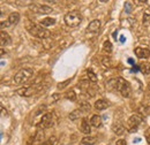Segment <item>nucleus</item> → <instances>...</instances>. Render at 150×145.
<instances>
[{
	"label": "nucleus",
	"mask_w": 150,
	"mask_h": 145,
	"mask_svg": "<svg viewBox=\"0 0 150 145\" xmlns=\"http://www.w3.org/2000/svg\"><path fill=\"white\" fill-rule=\"evenodd\" d=\"M28 31L30 35H33L34 37H37L40 39H45V38H49L51 32L50 30H47L46 28L42 27L40 24H30L28 27Z\"/></svg>",
	"instance_id": "obj_1"
},
{
	"label": "nucleus",
	"mask_w": 150,
	"mask_h": 145,
	"mask_svg": "<svg viewBox=\"0 0 150 145\" xmlns=\"http://www.w3.org/2000/svg\"><path fill=\"white\" fill-rule=\"evenodd\" d=\"M34 75V70L31 68H23L15 74V76L13 77V82L14 84H23L25 82H28Z\"/></svg>",
	"instance_id": "obj_2"
},
{
	"label": "nucleus",
	"mask_w": 150,
	"mask_h": 145,
	"mask_svg": "<svg viewBox=\"0 0 150 145\" xmlns=\"http://www.w3.org/2000/svg\"><path fill=\"white\" fill-rule=\"evenodd\" d=\"M64 21H65V23L68 27L75 28V27H79L81 24V22H82V15L77 11H72V12L67 13L64 16Z\"/></svg>",
	"instance_id": "obj_3"
},
{
	"label": "nucleus",
	"mask_w": 150,
	"mask_h": 145,
	"mask_svg": "<svg viewBox=\"0 0 150 145\" xmlns=\"http://www.w3.org/2000/svg\"><path fill=\"white\" fill-rule=\"evenodd\" d=\"M143 118L140 116L139 114H133L127 121V130L129 132H135L137 130V128L140 127V125L142 123Z\"/></svg>",
	"instance_id": "obj_4"
},
{
	"label": "nucleus",
	"mask_w": 150,
	"mask_h": 145,
	"mask_svg": "<svg viewBox=\"0 0 150 145\" xmlns=\"http://www.w3.org/2000/svg\"><path fill=\"white\" fill-rule=\"evenodd\" d=\"M53 126V114L52 113H46L43 115V118L40 119L39 123L37 125L38 129H47Z\"/></svg>",
	"instance_id": "obj_5"
},
{
	"label": "nucleus",
	"mask_w": 150,
	"mask_h": 145,
	"mask_svg": "<svg viewBox=\"0 0 150 145\" xmlns=\"http://www.w3.org/2000/svg\"><path fill=\"white\" fill-rule=\"evenodd\" d=\"M39 90H40V88L30 85V87H23V88H21V89H18L15 92H16L19 96H21V97H31V96L36 94Z\"/></svg>",
	"instance_id": "obj_6"
},
{
	"label": "nucleus",
	"mask_w": 150,
	"mask_h": 145,
	"mask_svg": "<svg viewBox=\"0 0 150 145\" xmlns=\"http://www.w3.org/2000/svg\"><path fill=\"white\" fill-rule=\"evenodd\" d=\"M29 9L33 11L36 14H50L53 13V9L46 5H39V4H34L29 6Z\"/></svg>",
	"instance_id": "obj_7"
},
{
	"label": "nucleus",
	"mask_w": 150,
	"mask_h": 145,
	"mask_svg": "<svg viewBox=\"0 0 150 145\" xmlns=\"http://www.w3.org/2000/svg\"><path fill=\"white\" fill-rule=\"evenodd\" d=\"M125 80L124 78H121V77H117V78H112V80H110L108 83H106V87L109 88V89H111V90H117V91H120L121 90V88H122V85L125 84Z\"/></svg>",
	"instance_id": "obj_8"
},
{
	"label": "nucleus",
	"mask_w": 150,
	"mask_h": 145,
	"mask_svg": "<svg viewBox=\"0 0 150 145\" xmlns=\"http://www.w3.org/2000/svg\"><path fill=\"white\" fill-rule=\"evenodd\" d=\"M134 53L139 59H148L150 56V51L144 47H136L134 50Z\"/></svg>",
	"instance_id": "obj_9"
},
{
	"label": "nucleus",
	"mask_w": 150,
	"mask_h": 145,
	"mask_svg": "<svg viewBox=\"0 0 150 145\" xmlns=\"http://www.w3.org/2000/svg\"><path fill=\"white\" fill-rule=\"evenodd\" d=\"M100 25H102V22L99 20H94L89 23L87 29H88L89 32H94L95 34V32H98V30L100 29Z\"/></svg>",
	"instance_id": "obj_10"
},
{
	"label": "nucleus",
	"mask_w": 150,
	"mask_h": 145,
	"mask_svg": "<svg viewBox=\"0 0 150 145\" xmlns=\"http://www.w3.org/2000/svg\"><path fill=\"white\" fill-rule=\"evenodd\" d=\"M0 37H1V42H0L1 47L7 46V45H9V44L12 43V38H11V36H9L6 31H4V30H1V32H0Z\"/></svg>",
	"instance_id": "obj_11"
},
{
	"label": "nucleus",
	"mask_w": 150,
	"mask_h": 145,
	"mask_svg": "<svg viewBox=\"0 0 150 145\" xmlns=\"http://www.w3.org/2000/svg\"><path fill=\"white\" fill-rule=\"evenodd\" d=\"M81 131L87 135V136H90V132H91V125L88 122L87 119H83L82 120V123H81Z\"/></svg>",
	"instance_id": "obj_12"
},
{
	"label": "nucleus",
	"mask_w": 150,
	"mask_h": 145,
	"mask_svg": "<svg viewBox=\"0 0 150 145\" xmlns=\"http://www.w3.org/2000/svg\"><path fill=\"white\" fill-rule=\"evenodd\" d=\"M112 130H113V132H114L115 135H118V136H121L122 134H125V131H126V128H125V126H124L122 123L115 122V123H114V125L112 126Z\"/></svg>",
	"instance_id": "obj_13"
},
{
	"label": "nucleus",
	"mask_w": 150,
	"mask_h": 145,
	"mask_svg": "<svg viewBox=\"0 0 150 145\" xmlns=\"http://www.w3.org/2000/svg\"><path fill=\"white\" fill-rule=\"evenodd\" d=\"M120 93H121L122 97H125V98H129L132 96V88L128 82H125V84L122 85V88H121V90H120Z\"/></svg>",
	"instance_id": "obj_14"
},
{
	"label": "nucleus",
	"mask_w": 150,
	"mask_h": 145,
	"mask_svg": "<svg viewBox=\"0 0 150 145\" xmlns=\"http://www.w3.org/2000/svg\"><path fill=\"white\" fill-rule=\"evenodd\" d=\"M109 106L110 105H109V103L105 99H98L95 103V108L97 109V111H104V109L108 108Z\"/></svg>",
	"instance_id": "obj_15"
},
{
	"label": "nucleus",
	"mask_w": 150,
	"mask_h": 145,
	"mask_svg": "<svg viewBox=\"0 0 150 145\" xmlns=\"http://www.w3.org/2000/svg\"><path fill=\"white\" fill-rule=\"evenodd\" d=\"M102 123H103V121H102V118L99 116V115H93L91 116V119H90V125L95 128H99L102 126Z\"/></svg>",
	"instance_id": "obj_16"
},
{
	"label": "nucleus",
	"mask_w": 150,
	"mask_h": 145,
	"mask_svg": "<svg viewBox=\"0 0 150 145\" xmlns=\"http://www.w3.org/2000/svg\"><path fill=\"white\" fill-rule=\"evenodd\" d=\"M97 142V138L95 136H86L81 139V143L83 145H95Z\"/></svg>",
	"instance_id": "obj_17"
},
{
	"label": "nucleus",
	"mask_w": 150,
	"mask_h": 145,
	"mask_svg": "<svg viewBox=\"0 0 150 145\" xmlns=\"http://www.w3.org/2000/svg\"><path fill=\"white\" fill-rule=\"evenodd\" d=\"M8 22H9L11 24H18V23L20 22V14L19 13H16V12L11 13V14H9V16H8Z\"/></svg>",
	"instance_id": "obj_18"
},
{
	"label": "nucleus",
	"mask_w": 150,
	"mask_h": 145,
	"mask_svg": "<svg viewBox=\"0 0 150 145\" xmlns=\"http://www.w3.org/2000/svg\"><path fill=\"white\" fill-rule=\"evenodd\" d=\"M54 23H56V20L52 18H45L39 21V24L42 27H50V25H53Z\"/></svg>",
	"instance_id": "obj_19"
},
{
	"label": "nucleus",
	"mask_w": 150,
	"mask_h": 145,
	"mask_svg": "<svg viewBox=\"0 0 150 145\" xmlns=\"http://www.w3.org/2000/svg\"><path fill=\"white\" fill-rule=\"evenodd\" d=\"M103 50H104V52H106L108 54H110L113 50L112 43H111L110 40H105L104 44H103Z\"/></svg>",
	"instance_id": "obj_20"
},
{
	"label": "nucleus",
	"mask_w": 150,
	"mask_h": 145,
	"mask_svg": "<svg viewBox=\"0 0 150 145\" xmlns=\"http://www.w3.org/2000/svg\"><path fill=\"white\" fill-rule=\"evenodd\" d=\"M81 114H82V109H74V111L69 114V119L74 121V120L79 119V118L81 116Z\"/></svg>",
	"instance_id": "obj_21"
},
{
	"label": "nucleus",
	"mask_w": 150,
	"mask_h": 145,
	"mask_svg": "<svg viewBox=\"0 0 150 145\" xmlns=\"http://www.w3.org/2000/svg\"><path fill=\"white\" fill-rule=\"evenodd\" d=\"M139 67H140V70L143 72V74H146V75L150 74V66L148 63H141Z\"/></svg>",
	"instance_id": "obj_22"
},
{
	"label": "nucleus",
	"mask_w": 150,
	"mask_h": 145,
	"mask_svg": "<svg viewBox=\"0 0 150 145\" xmlns=\"http://www.w3.org/2000/svg\"><path fill=\"white\" fill-rule=\"evenodd\" d=\"M87 75H88V78H89V81H91V82H97V75L93 72V69H88L87 70Z\"/></svg>",
	"instance_id": "obj_23"
},
{
	"label": "nucleus",
	"mask_w": 150,
	"mask_h": 145,
	"mask_svg": "<svg viewBox=\"0 0 150 145\" xmlns=\"http://www.w3.org/2000/svg\"><path fill=\"white\" fill-rule=\"evenodd\" d=\"M71 82H72V78H69V80H66V81H64V82L58 83V85H57L58 90H62V89H65V88H66Z\"/></svg>",
	"instance_id": "obj_24"
},
{
	"label": "nucleus",
	"mask_w": 150,
	"mask_h": 145,
	"mask_svg": "<svg viewBox=\"0 0 150 145\" xmlns=\"http://www.w3.org/2000/svg\"><path fill=\"white\" fill-rule=\"evenodd\" d=\"M68 100H71V101H75L76 100V93H75L74 90H71L68 91L67 93H66V96H65Z\"/></svg>",
	"instance_id": "obj_25"
},
{
	"label": "nucleus",
	"mask_w": 150,
	"mask_h": 145,
	"mask_svg": "<svg viewBox=\"0 0 150 145\" xmlns=\"http://www.w3.org/2000/svg\"><path fill=\"white\" fill-rule=\"evenodd\" d=\"M57 142V138L54 137V136H52V137H50L49 139H46L45 142H43L40 145H54Z\"/></svg>",
	"instance_id": "obj_26"
},
{
	"label": "nucleus",
	"mask_w": 150,
	"mask_h": 145,
	"mask_svg": "<svg viewBox=\"0 0 150 145\" xmlns=\"http://www.w3.org/2000/svg\"><path fill=\"white\" fill-rule=\"evenodd\" d=\"M132 9H133V5H132V2L126 1V2H125V12H126L127 14H131Z\"/></svg>",
	"instance_id": "obj_27"
},
{
	"label": "nucleus",
	"mask_w": 150,
	"mask_h": 145,
	"mask_svg": "<svg viewBox=\"0 0 150 145\" xmlns=\"http://www.w3.org/2000/svg\"><path fill=\"white\" fill-rule=\"evenodd\" d=\"M102 61H103V65H104L105 67H111V61H110V58H106V56H104Z\"/></svg>",
	"instance_id": "obj_28"
},
{
	"label": "nucleus",
	"mask_w": 150,
	"mask_h": 145,
	"mask_svg": "<svg viewBox=\"0 0 150 145\" xmlns=\"http://www.w3.org/2000/svg\"><path fill=\"white\" fill-rule=\"evenodd\" d=\"M144 137H146V141H147V143L150 145V128H148V129L144 131Z\"/></svg>",
	"instance_id": "obj_29"
},
{
	"label": "nucleus",
	"mask_w": 150,
	"mask_h": 145,
	"mask_svg": "<svg viewBox=\"0 0 150 145\" xmlns=\"http://www.w3.org/2000/svg\"><path fill=\"white\" fill-rule=\"evenodd\" d=\"M9 25H11V23L8 22V20H7V21H1V23H0L1 30H4L5 28H7V27H9Z\"/></svg>",
	"instance_id": "obj_30"
},
{
	"label": "nucleus",
	"mask_w": 150,
	"mask_h": 145,
	"mask_svg": "<svg viewBox=\"0 0 150 145\" xmlns=\"http://www.w3.org/2000/svg\"><path fill=\"white\" fill-rule=\"evenodd\" d=\"M117 145H127V143L125 139H119V141H117Z\"/></svg>",
	"instance_id": "obj_31"
},
{
	"label": "nucleus",
	"mask_w": 150,
	"mask_h": 145,
	"mask_svg": "<svg viewBox=\"0 0 150 145\" xmlns=\"http://www.w3.org/2000/svg\"><path fill=\"white\" fill-rule=\"evenodd\" d=\"M1 111H2V116H7V112H5V107L4 106H1Z\"/></svg>",
	"instance_id": "obj_32"
},
{
	"label": "nucleus",
	"mask_w": 150,
	"mask_h": 145,
	"mask_svg": "<svg viewBox=\"0 0 150 145\" xmlns=\"http://www.w3.org/2000/svg\"><path fill=\"white\" fill-rule=\"evenodd\" d=\"M120 42H121V43H125V37L124 36L120 37Z\"/></svg>",
	"instance_id": "obj_33"
},
{
	"label": "nucleus",
	"mask_w": 150,
	"mask_h": 145,
	"mask_svg": "<svg viewBox=\"0 0 150 145\" xmlns=\"http://www.w3.org/2000/svg\"><path fill=\"white\" fill-rule=\"evenodd\" d=\"M0 50H1V55H4V54H5V49H4V47H1Z\"/></svg>",
	"instance_id": "obj_34"
},
{
	"label": "nucleus",
	"mask_w": 150,
	"mask_h": 145,
	"mask_svg": "<svg viewBox=\"0 0 150 145\" xmlns=\"http://www.w3.org/2000/svg\"><path fill=\"white\" fill-rule=\"evenodd\" d=\"M128 62H129V63H132V65H133V63H134V61H133V60H132V59H128Z\"/></svg>",
	"instance_id": "obj_35"
}]
</instances>
